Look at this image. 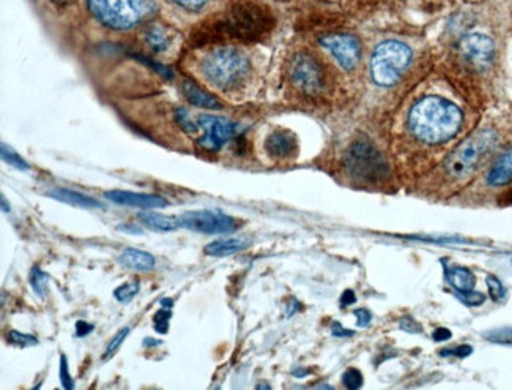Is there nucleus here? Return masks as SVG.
Instances as JSON below:
<instances>
[{"mask_svg": "<svg viewBox=\"0 0 512 390\" xmlns=\"http://www.w3.org/2000/svg\"><path fill=\"white\" fill-rule=\"evenodd\" d=\"M275 25L276 19L267 6L251 0H238L229 6L223 18L196 29L192 42L207 44L235 39L242 43H256L268 37Z\"/></svg>", "mask_w": 512, "mask_h": 390, "instance_id": "nucleus-1", "label": "nucleus"}, {"mask_svg": "<svg viewBox=\"0 0 512 390\" xmlns=\"http://www.w3.org/2000/svg\"><path fill=\"white\" fill-rule=\"evenodd\" d=\"M462 121V111L457 104L440 97H427L411 108L408 127L418 140L440 144L457 135Z\"/></svg>", "mask_w": 512, "mask_h": 390, "instance_id": "nucleus-2", "label": "nucleus"}, {"mask_svg": "<svg viewBox=\"0 0 512 390\" xmlns=\"http://www.w3.org/2000/svg\"><path fill=\"white\" fill-rule=\"evenodd\" d=\"M205 79L224 92L242 89L251 73V61L243 51L235 48H219L208 52L201 63Z\"/></svg>", "mask_w": 512, "mask_h": 390, "instance_id": "nucleus-3", "label": "nucleus"}, {"mask_svg": "<svg viewBox=\"0 0 512 390\" xmlns=\"http://www.w3.org/2000/svg\"><path fill=\"white\" fill-rule=\"evenodd\" d=\"M89 11L112 30H130L156 15V0H87Z\"/></svg>", "mask_w": 512, "mask_h": 390, "instance_id": "nucleus-4", "label": "nucleus"}, {"mask_svg": "<svg viewBox=\"0 0 512 390\" xmlns=\"http://www.w3.org/2000/svg\"><path fill=\"white\" fill-rule=\"evenodd\" d=\"M498 136L494 130L484 128L468 136L458 147L452 152L444 162V169L451 177H465L473 173L476 168L495 150Z\"/></svg>", "mask_w": 512, "mask_h": 390, "instance_id": "nucleus-5", "label": "nucleus"}, {"mask_svg": "<svg viewBox=\"0 0 512 390\" xmlns=\"http://www.w3.org/2000/svg\"><path fill=\"white\" fill-rule=\"evenodd\" d=\"M411 61V49L396 39L383 42L375 48L370 59V75L382 87L394 85Z\"/></svg>", "mask_w": 512, "mask_h": 390, "instance_id": "nucleus-6", "label": "nucleus"}, {"mask_svg": "<svg viewBox=\"0 0 512 390\" xmlns=\"http://www.w3.org/2000/svg\"><path fill=\"white\" fill-rule=\"evenodd\" d=\"M344 164L347 173L361 182H378L388 176V164L383 155L366 140L350 145Z\"/></svg>", "mask_w": 512, "mask_h": 390, "instance_id": "nucleus-7", "label": "nucleus"}, {"mask_svg": "<svg viewBox=\"0 0 512 390\" xmlns=\"http://www.w3.org/2000/svg\"><path fill=\"white\" fill-rule=\"evenodd\" d=\"M289 76L296 89L308 95H317L327 89V70L316 56L301 51L292 57L289 63Z\"/></svg>", "mask_w": 512, "mask_h": 390, "instance_id": "nucleus-8", "label": "nucleus"}, {"mask_svg": "<svg viewBox=\"0 0 512 390\" xmlns=\"http://www.w3.org/2000/svg\"><path fill=\"white\" fill-rule=\"evenodd\" d=\"M178 228L204 234H229L238 228V221L218 210H196L177 218Z\"/></svg>", "mask_w": 512, "mask_h": 390, "instance_id": "nucleus-9", "label": "nucleus"}, {"mask_svg": "<svg viewBox=\"0 0 512 390\" xmlns=\"http://www.w3.org/2000/svg\"><path fill=\"white\" fill-rule=\"evenodd\" d=\"M197 130L202 131L197 144L207 152H218L223 145L238 136V125L229 118L218 116H201L197 118Z\"/></svg>", "mask_w": 512, "mask_h": 390, "instance_id": "nucleus-10", "label": "nucleus"}, {"mask_svg": "<svg viewBox=\"0 0 512 390\" xmlns=\"http://www.w3.org/2000/svg\"><path fill=\"white\" fill-rule=\"evenodd\" d=\"M320 44L336 59L344 70H354L361 59V43L354 35L332 34L320 38Z\"/></svg>", "mask_w": 512, "mask_h": 390, "instance_id": "nucleus-11", "label": "nucleus"}, {"mask_svg": "<svg viewBox=\"0 0 512 390\" xmlns=\"http://www.w3.org/2000/svg\"><path fill=\"white\" fill-rule=\"evenodd\" d=\"M458 49H461V54L465 61L470 62L477 70H485L490 67L492 61H494V42L489 37L481 34H471L462 38Z\"/></svg>", "mask_w": 512, "mask_h": 390, "instance_id": "nucleus-12", "label": "nucleus"}, {"mask_svg": "<svg viewBox=\"0 0 512 390\" xmlns=\"http://www.w3.org/2000/svg\"><path fill=\"white\" fill-rule=\"evenodd\" d=\"M106 200H109L120 206H130V207H141V209H163L168 207L169 202L161 196L156 195H142V193H132V191L125 190H112L104 193Z\"/></svg>", "mask_w": 512, "mask_h": 390, "instance_id": "nucleus-13", "label": "nucleus"}, {"mask_svg": "<svg viewBox=\"0 0 512 390\" xmlns=\"http://www.w3.org/2000/svg\"><path fill=\"white\" fill-rule=\"evenodd\" d=\"M265 150L275 160H287L296 155L298 140L292 131L279 128L268 135L265 141Z\"/></svg>", "mask_w": 512, "mask_h": 390, "instance_id": "nucleus-14", "label": "nucleus"}, {"mask_svg": "<svg viewBox=\"0 0 512 390\" xmlns=\"http://www.w3.org/2000/svg\"><path fill=\"white\" fill-rule=\"evenodd\" d=\"M183 95L186 100L191 104H194L197 108L204 109H221L223 103L219 102V98L210 94L208 90L202 89L201 85H197L191 79H185L183 81Z\"/></svg>", "mask_w": 512, "mask_h": 390, "instance_id": "nucleus-15", "label": "nucleus"}, {"mask_svg": "<svg viewBox=\"0 0 512 390\" xmlns=\"http://www.w3.org/2000/svg\"><path fill=\"white\" fill-rule=\"evenodd\" d=\"M485 181L492 187H501V185L512 182V149L503 152L498 157V160L489 169Z\"/></svg>", "mask_w": 512, "mask_h": 390, "instance_id": "nucleus-16", "label": "nucleus"}, {"mask_svg": "<svg viewBox=\"0 0 512 390\" xmlns=\"http://www.w3.org/2000/svg\"><path fill=\"white\" fill-rule=\"evenodd\" d=\"M118 262H120L125 267L141 270V272L151 270L153 267H155V257H153L150 253H147V251H142L137 248H126L123 253L118 256Z\"/></svg>", "mask_w": 512, "mask_h": 390, "instance_id": "nucleus-17", "label": "nucleus"}, {"mask_svg": "<svg viewBox=\"0 0 512 390\" xmlns=\"http://www.w3.org/2000/svg\"><path fill=\"white\" fill-rule=\"evenodd\" d=\"M249 243L251 242L248 239H219V240L208 243L204 251L208 256L221 257V256H229V255L238 253V251H243L249 247Z\"/></svg>", "mask_w": 512, "mask_h": 390, "instance_id": "nucleus-18", "label": "nucleus"}, {"mask_svg": "<svg viewBox=\"0 0 512 390\" xmlns=\"http://www.w3.org/2000/svg\"><path fill=\"white\" fill-rule=\"evenodd\" d=\"M145 42L155 52H163L172 43L170 30L163 24H150L145 29Z\"/></svg>", "mask_w": 512, "mask_h": 390, "instance_id": "nucleus-19", "label": "nucleus"}, {"mask_svg": "<svg viewBox=\"0 0 512 390\" xmlns=\"http://www.w3.org/2000/svg\"><path fill=\"white\" fill-rule=\"evenodd\" d=\"M51 197L54 200L65 202V204H71V206H77V207H84V209H95V207H103L101 204L96 202L95 200H92L89 196H84L77 191L73 190H66V188H56L52 190L49 193Z\"/></svg>", "mask_w": 512, "mask_h": 390, "instance_id": "nucleus-20", "label": "nucleus"}, {"mask_svg": "<svg viewBox=\"0 0 512 390\" xmlns=\"http://www.w3.org/2000/svg\"><path fill=\"white\" fill-rule=\"evenodd\" d=\"M448 280L452 284V288L457 291V294L470 293L475 288V275L470 269L465 267H454L448 272Z\"/></svg>", "mask_w": 512, "mask_h": 390, "instance_id": "nucleus-21", "label": "nucleus"}, {"mask_svg": "<svg viewBox=\"0 0 512 390\" xmlns=\"http://www.w3.org/2000/svg\"><path fill=\"white\" fill-rule=\"evenodd\" d=\"M137 218L144 226L155 231H163V233H169V231H174L178 228V223L174 218L159 215L155 212H141L137 215Z\"/></svg>", "mask_w": 512, "mask_h": 390, "instance_id": "nucleus-22", "label": "nucleus"}, {"mask_svg": "<svg viewBox=\"0 0 512 390\" xmlns=\"http://www.w3.org/2000/svg\"><path fill=\"white\" fill-rule=\"evenodd\" d=\"M30 284L39 297H44L48 293V275L39 267H33L30 270Z\"/></svg>", "mask_w": 512, "mask_h": 390, "instance_id": "nucleus-23", "label": "nucleus"}, {"mask_svg": "<svg viewBox=\"0 0 512 390\" xmlns=\"http://www.w3.org/2000/svg\"><path fill=\"white\" fill-rule=\"evenodd\" d=\"M139 289H141V283L139 281L125 283L114 291V295L118 302L130 303L132 299H135V295L139 293Z\"/></svg>", "mask_w": 512, "mask_h": 390, "instance_id": "nucleus-24", "label": "nucleus"}, {"mask_svg": "<svg viewBox=\"0 0 512 390\" xmlns=\"http://www.w3.org/2000/svg\"><path fill=\"white\" fill-rule=\"evenodd\" d=\"M484 339L492 343H498V345H512V327L490 330V332L484 334Z\"/></svg>", "mask_w": 512, "mask_h": 390, "instance_id": "nucleus-25", "label": "nucleus"}, {"mask_svg": "<svg viewBox=\"0 0 512 390\" xmlns=\"http://www.w3.org/2000/svg\"><path fill=\"white\" fill-rule=\"evenodd\" d=\"M2 160L5 163L11 164V166H15L16 169H21V171H29L30 166L27 164V162L23 160L21 157H19L15 150L6 147L5 144H2Z\"/></svg>", "mask_w": 512, "mask_h": 390, "instance_id": "nucleus-26", "label": "nucleus"}, {"mask_svg": "<svg viewBox=\"0 0 512 390\" xmlns=\"http://www.w3.org/2000/svg\"><path fill=\"white\" fill-rule=\"evenodd\" d=\"M485 283H487V288H489V293H490V297L494 299L495 302L501 300L504 295H506V289H504V286L501 284V281L497 279V276L494 275H489L487 279H485Z\"/></svg>", "mask_w": 512, "mask_h": 390, "instance_id": "nucleus-27", "label": "nucleus"}, {"mask_svg": "<svg viewBox=\"0 0 512 390\" xmlns=\"http://www.w3.org/2000/svg\"><path fill=\"white\" fill-rule=\"evenodd\" d=\"M128 334H130V329H128V327H125V329H122V330H118L117 335L114 336V339L111 340L108 349H106V353H104V355H103V359H104V360H106V359H109V357L114 355V353H117V351H118V348L122 346V343L125 341L126 336H128Z\"/></svg>", "mask_w": 512, "mask_h": 390, "instance_id": "nucleus-28", "label": "nucleus"}, {"mask_svg": "<svg viewBox=\"0 0 512 390\" xmlns=\"http://www.w3.org/2000/svg\"><path fill=\"white\" fill-rule=\"evenodd\" d=\"M8 341L11 343V345H16V346H21V348L33 346V345H37V343H38V340L35 339V336L16 332V330H11V332L8 334Z\"/></svg>", "mask_w": 512, "mask_h": 390, "instance_id": "nucleus-29", "label": "nucleus"}, {"mask_svg": "<svg viewBox=\"0 0 512 390\" xmlns=\"http://www.w3.org/2000/svg\"><path fill=\"white\" fill-rule=\"evenodd\" d=\"M342 381H344V384L347 389H360L363 386V374H361L360 370L350 368L344 373Z\"/></svg>", "mask_w": 512, "mask_h": 390, "instance_id": "nucleus-30", "label": "nucleus"}, {"mask_svg": "<svg viewBox=\"0 0 512 390\" xmlns=\"http://www.w3.org/2000/svg\"><path fill=\"white\" fill-rule=\"evenodd\" d=\"M170 2H174L186 11H199L207 5L208 0H170Z\"/></svg>", "mask_w": 512, "mask_h": 390, "instance_id": "nucleus-31", "label": "nucleus"}, {"mask_svg": "<svg viewBox=\"0 0 512 390\" xmlns=\"http://www.w3.org/2000/svg\"><path fill=\"white\" fill-rule=\"evenodd\" d=\"M58 379H61L62 386L65 389L75 387V384H73V381H71V376L68 373V363H66V357L65 355L61 357V370H58Z\"/></svg>", "mask_w": 512, "mask_h": 390, "instance_id": "nucleus-32", "label": "nucleus"}, {"mask_svg": "<svg viewBox=\"0 0 512 390\" xmlns=\"http://www.w3.org/2000/svg\"><path fill=\"white\" fill-rule=\"evenodd\" d=\"M458 297H461L462 302H465L467 305H471V307L482 305L484 300H485V295L481 294V293H476V291H470V293L458 294Z\"/></svg>", "mask_w": 512, "mask_h": 390, "instance_id": "nucleus-33", "label": "nucleus"}, {"mask_svg": "<svg viewBox=\"0 0 512 390\" xmlns=\"http://www.w3.org/2000/svg\"><path fill=\"white\" fill-rule=\"evenodd\" d=\"M172 318L170 312H158L155 316V329L156 332L166 334L169 329V319Z\"/></svg>", "mask_w": 512, "mask_h": 390, "instance_id": "nucleus-34", "label": "nucleus"}, {"mask_svg": "<svg viewBox=\"0 0 512 390\" xmlns=\"http://www.w3.org/2000/svg\"><path fill=\"white\" fill-rule=\"evenodd\" d=\"M136 59H137V61H141V62H144L145 65H149V67H151L153 70H155L156 73H159V75H161V76H164L166 79H170V78H174V73H172L169 68H166V67H163V65H159V63H156V62H153V61H150V59H145V57H141V56H136Z\"/></svg>", "mask_w": 512, "mask_h": 390, "instance_id": "nucleus-35", "label": "nucleus"}, {"mask_svg": "<svg viewBox=\"0 0 512 390\" xmlns=\"http://www.w3.org/2000/svg\"><path fill=\"white\" fill-rule=\"evenodd\" d=\"M177 121H178V123H180L186 131H189V133H191V131H196L197 130V123H194V122L191 121L189 114L185 109H178L177 111Z\"/></svg>", "mask_w": 512, "mask_h": 390, "instance_id": "nucleus-36", "label": "nucleus"}, {"mask_svg": "<svg viewBox=\"0 0 512 390\" xmlns=\"http://www.w3.org/2000/svg\"><path fill=\"white\" fill-rule=\"evenodd\" d=\"M471 353H473V348L468 345H462L457 346L454 349H443L440 353L442 355H456V357H468Z\"/></svg>", "mask_w": 512, "mask_h": 390, "instance_id": "nucleus-37", "label": "nucleus"}, {"mask_svg": "<svg viewBox=\"0 0 512 390\" xmlns=\"http://www.w3.org/2000/svg\"><path fill=\"white\" fill-rule=\"evenodd\" d=\"M355 316L358 318V326H360V327L369 326V322H370V319H372L370 313L368 312V310H364V308H361V310H356V312H355Z\"/></svg>", "mask_w": 512, "mask_h": 390, "instance_id": "nucleus-38", "label": "nucleus"}, {"mask_svg": "<svg viewBox=\"0 0 512 390\" xmlns=\"http://www.w3.org/2000/svg\"><path fill=\"white\" fill-rule=\"evenodd\" d=\"M92 330H93V326H92V324L85 322V321H77V324H76V335H77V336H85V335H89V334L92 332Z\"/></svg>", "mask_w": 512, "mask_h": 390, "instance_id": "nucleus-39", "label": "nucleus"}, {"mask_svg": "<svg viewBox=\"0 0 512 390\" xmlns=\"http://www.w3.org/2000/svg\"><path fill=\"white\" fill-rule=\"evenodd\" d=\"M355 300H356V295L351 289H347L341 295V305L342 307H349V305H351V303H355Z\"/></svg>", "mask_w": 512, "mask_h": 390, "instance_id": "nucleus-40", "label": "nucleus"}, {"mask_svg": "<svg viewBox=\"0 0 512 390\" xmlns=\"http://www.w3.org/2000/svg\"><path fill=\"white\" fill-rule=\"evenodd\" d=\"M432 336H434V340H435V341H447V340H449V339H451L452 334L449 332L448 329L440 327V329H437V330H435L434 335H432Z\"/></svg>", "mask_w": 512, "mask_h": 390, "instance_id": "nucleus-41", "label": "nucleus"}, {"mask_svg": "<svg viewBox=\"0 0 512 390\" xmlns=\"http://www.w3.org/2000/svg\"><path fill=\"white\" fill-rule=\"evenodd\" d=\"M117 229L123 231V233H128V234H142V231L137 226H132V224H118Z\"/></svg>", "mask_w": 512, "mask_h": 390, "instance_id": "nucleus-42", "label": "nucleus"}, {"mask_svg": "<svg viewBox=\"0 0 512 390\" xmlns=\"http://www.w3.org/2000/svg\"><path fill=\"white\" fill-rule=\"evenodd\" d=\"M332 335L350 336V335H354V332H351V330H344V327L341 326V324H335V326H332Z\"/></svg>", "mask_w": 512, "mask_h": 390, "instance_id": "nucleus-43", "label": "nucleus"}, {"mask_svg": "<svg viewBox=\"0 0 512 390\" xmlns=\"http://www.w3.org/2000/svg\"><path fill=\"white\" fill-rule=\"evenodd\" d=\"M51 2L58 5V6H65V5L73 4V2H75V0H51Z\"/></svg>", "mask_w": 512, "mask_h": 390, "instance_id": "nucleus-44", "label": "nucleus"}, {"mask_svg": "<svg viewBox=\"0 0 512 390\" xmlns=\"http://www.w3.org/2000/svg\"><path fill=\"white\" fill-rule=\"evenodd\" d=\"M2 210H4L5 214L10 212V206H8V204H6V200H5L4 195H2Z\"/></svg>", "mask_w": 512, "mask_h": 390, "instance_id": "nucleus-45", "label": "nucleus"}, {"mask_svg": "<svg viewBox=\"0 0 512 390\" xmlns=\"http://www.w3.org/2000/svg\"><path fill=\"white\" fill-rule=\"evenodd\" d=\"M161 303H163V305H164V307H172V305H174V302H172V300H168V299H164V300H161Z\"/></svg>", "mask_w": 512, "mask_h": 390, "instance_id": "nucleus-46", "label": "nucleus"}, {"mask_svg": "<svg viewBox=\"0 0 512 390\" xmlns=\"http://www.w3.org/2000/svg\"><path fill=\"white\" fill-rule=\"evenodd\" d=\"M257 389H270V386H267V384H261V386H257Z\"/></svg>", "mask_w": 512, "mask_h": 390, "instance_id": "nucleus-47", "label": "nucleus"}]
</instances>
